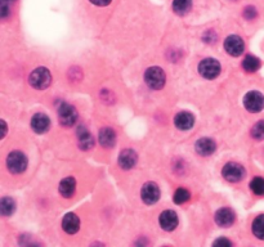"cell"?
I'll return each mask as SVG.
<instances>
[{
	"label": "cell",
	"instance_id": "6da1fadb",
	"mask_svg": "<svg viewBox=\"0 0 264 247\" xmlns=\"http://www.w3.org/2000/svg\"><path fill=\"white\" fill-rule=\"evenodd\" d=\"M29 81H30L33 88L39 89V90H43V89L48 88V86L51 85L52 75L51 72H49L48 68L39 67L31 72Z\"/></svg>",
	"mask_w": 264,
	"mask_h": 247
},
{
	"label": "cell",
	"instance_id": "7a4b0ae2",
	"mask_svg": "<svg viewBox=\"0 0 264 247\" xmlns=\"http://www.w3.org/2000/svg\"><path fill=\"white\" fill-rule=\"evenodd\" d=\"M145 81L146 84L151 89L159 90V89L164 88L165 85V72L162 68L157 67H150L145 73Z\"/></svg>",
	"mask_w": 264,
	"mask_h": 247
},
{
	"label": "cell",
	"instance_id": "3957f363",
	"mask_svg": "<svg viewBox=\"0 0 264 247\" xmlns=\"http://www.w3.org/2000/svg\"><path fill=\"white\" fill-rule=\"evenodd\" d=\"M7 166L12 174H21L27 167L26 156L19 151H13L9 153L8 159H7Z\"/></svg>",
	"mask_w": 264,
	"mask_h": 247
},
{
	"label": "cell",
	"instance_id": "277c9868",
	"mask_svg": "<svg viewBox=\"0 0 264 247\" xmlns=\"http://www.w3.org/2000/svg\"><path fill=\"white\" fill-rule=\"evenodd\" d=\"M199 72L205 79H215L221 73V65L219 62L214 58H206L200 62Z\"/></svg>",
	"mask_w": 264,
	"mask_h": 247
},
{
	"label": "cell",
	"instance_id": "5b68a950",
	"mask_svg": "<svg viewBox=\"0 0 264 247\" xmlns=\"http://www.w3.org/2000/svg\"><path fill=\"white\" fill-rule=\"evenodd\" d=\"M244 105L250 112H260L264 108V97L259 91H249L244 98Z\"/></svg>",
	"mask_w": 264,
	"mask_h": 247
},
{
	"label": "cell",
	"instance_id": "8992f818",
	"mask_svg": "<svg viewBox=\"0 0 264 247\" xmlns=\"http://www.w3.org/2000/svg\"><path fill=\"white\" fill-rule=\"evenodd\" d=\"M222 174H223L224 179L228 180V182L236 183L240 182L244 177H245V169L241 166L240 164H236V162H229L222 170Z\"/></svg>",
	"mask_w": 264,
	"mask_h": 247
},
{
	"label": "cell",
	"instance_id": "52a82bcc",
	"mask_svg": "<svg viewBox=\"0 0 264 247\" xmlns=\"http://www.w3.org/2000/svg\"><path fill=\"white\" fill-rule=\"evenodd\" d=\"M58 118L63 127H71L78 120V112L74 106L68 105V103H62L58 110Z\"/></svg>",
	"mask_w": 264,
	"mask_h": 247
},
{
	"label": "cell",
	"instance_id": "ba28073f",
	"mask_svg": "<svg viewBox=\"0 0 264 247\" xmlns=\"http://www.w3.org/2000/svg\"><path fill=\"white\" fill-rule=\"evenodd\" d=\"M140 196H142V200L145 204L154 205L156 204L160 199V188L157 187L156 183H152V182L146 183V184L142 187Z\"/></svg>",
	"mask_w": 264,
	"mask_h": 247
},
{
	"label": "cell",
	"instance_id": "9c48e42d",
	"mask_svg": "<svg viewBox=\"0 0 264 247\" xmlns=\"http://www.w3.org/2000/svg\"><path fill=\"white\" fill-rule=\"evenodd\" d=\"M224 49L229 56L238 57L243 54L244 49H245V44H244V40L240 36L231 35L224 41Z\"/></svg>",
	"mask_w": 264,
	"mask_h": 247
},
{
	"label": "cell",
	"instance_id": "30bf717a",
	"mask_svg": "<svg viewBox=\"0 0 264 247\" xmlns=\"http://www.w3.org/2000/svg\"><path fill=\"white\" fill-rule=\"evenodd\" d=\"M31 128L38 134H44L51 128V120H49V117L45 113H36L31 118Z\"/></svg>",
	"mask_w": 264,
	"mask_h": 247
},
{
	"label": "cell",
	"instance_id": "8fae6325",
	"mask_svg": "<svg viewBox=\"0 0 264 247\" xmlns=\"http://www.w3.org/2000/svg\"><path fill=\"white\" fill-rule=\"evenodd\" d=\"M160 226H161V228L164 229V231H174L175 228H177V226H178V216H177V214H175L174 211H172V210H165L164 212H161V215H160Z\"/></svg>",
	"mask_w": 264,
	"mask_h": 247
},
{
	"label": "cell",
	"instance_id": "7c38bea8",
	"mask_svg": "<svg viewBox=\"0 0 264 247\" xmlns=\"http://www.w3.org/2000/svg\"><path fill=\"white\" fill-rule=\"evenodd\" d=\"M234 219H236V215L228 207H223V209L218 210L215 212V221L219 227L222 228H228L232 224L234 223Z\"/></svg>",
	"mask_w": 264,
	"mask_h": 247
},
{
	"label": "cell",
	"instance_id": "4fadbf2b",
	"mask_svg": "<svg viewBox=\"0 0 264 247\" xmlns=\"http://www.w3.org/2000/svg\"><path fill=\"white\" fill-rule=\"evenodd\" d=\"M195 148H196V152L199 153L200 156H210L215 151L217 145L215 142L210 138H201L196 142Z\"/></svg>",
	"mask_w": 264,
	"mask_h": 247
},
{
	"label": "cell",
	"instance_id": "5bb4252c",
	"mask_svg": "<svg viewBox=\"0 0 264 247\" xmlns=\"http://www.w3.org/2000/svg\"><path fill=\"white\" fill-rule=\"evenodd\" d=\"M78 140H79V147L84 151H88L90 148H93L94 145V139H93V135L88 132V129L84 127H80L78 129Z\"/></svg>",
	"mask_w": 264,
	"mask_h": 247
},
{
	"label": "cell",
	"instance_id": "9a60e30c",
	"mask_svg": "<svg viewBox=\"0 0 264 247\" xmlns=\"http://www.w3.org/2000/svg\"><path fill=\"white\" fill-rule=\"evenodd\" d=\"M175 127L181 130H188L194 127L195 117L189 112H179L174 118Z\"/></svg>",
	"mask_w": 264,
	"mask_h": 247
},
{
	"label": "cell",
	"instance_id": "2e32d148",
	"mask_svg": "<svg viewBox=\"0 0 264 247\" xmlns=\"http://www.w3.org/2000/svg\"><path fill=\"white\" fill-rule=\"evenodd\" d=\"M137 164V155L133 150H124L119 156V165L125 170H129Z\"/></svg>",
	"mask_w": 264,
	"mask_h": 247
},
{
	"label": "cell",
	"instance_id": "e0dca14e",
	"mask_svg": "<svg viewBox=\"0 0 264 247\" xmlns=\"http://www.w3.org/2000/svg\"><path fill=\"white\" fill-rule=\"evenodd\" d=\"M62 228L66 233L75 234L79 231V228H80V220H79V218L75 214H67L63 218Z\"/></svg>",
	"mask_w": 264,
	"mask_h": 247
},
{
	"label": "cell",
	"instance_id": "ac0fdd59",
	"mask_svg": "<svg viewBox=\"0 0 264 247\" xmlns=\"http://www.w3.org/2000/svg\"><path fill=\"white\" fill-rule=\"evenodd\" d=\"M116 134L111 128H103L100 132V143L102 147L111 148L115 145Z\"/></svg>",
	"mask_w": 264,
	"mask_h": 247
},
{
	"label": "cell",
	"instance_id": "d6986e66",
	"mask_svg": "<svg viewBox=\"0 0 264 247\" xmlns=\"http://www.w3.org/2000/svg\"><path fill=\"white\" fill-rule=\"evenodd\" d=\"M76 188V182L74 178H65L62 182L60 183V193L62 194L65 199H70L74 194Z\"/></svg>",
	"mask_w": 264,
	"mask_h": 247
},
{
	"label": "cell",
	"instance_id": "ffe728a7",
	"mask_svg": "<svg viewBox=\"0 0 264 247\" xmlns=\"http://www.w3.org/2000/svg\"><path fill=\"white\" fill-rule=\"evenodd\" d=\"M16 210V202L11 197H4L0 200V215L2 216H11Z\"/></svg>",
	"mask_w": 264,
	"mask_h": 247
},
{
	"label": "cell",
	"instance_id": "44dd1931",
	"mask_svg": "<svg viewBox=\"0 0 264 247\" xmlns=\"http://www.w3.org/2000/svg\"><path fill=\"white\" fill-rule=\"evenodd\" d=\"M192 7V0H174L173 2V11L178 16H184L189 12Z\"/></svg>",
	"mask_w": 264,
	"mask_h": 247
},
{
	"label": "cell",
	"instance_id": "7402d4cb",
	"mask_svg": "<svg viewBox=\"0 0 264 247\" xmlns=\"http://www.w3.org/2000/svg\"><path fill=\"white\" fill-rule=\"evenodd\" d=\"M243 67L248 72H255L260 67V61L254 56H246L243 62Z\"/></svg>",
	"mask_w": 264,
	"mask_h": 247
},
{
	"label": "cell",
	"instance_id": "603a6c76",
	"mask_svg": "<svg viewBox=\"0 0 264 247\" xmlns=\"http://www.w3.org/2000/svg\"><path fill=\"white\" fill-rule=\"evenodd\" d=\"M253 233L259 239H264V215H260L253 221Z\"/></svg>",
	"mask_w": 264,
	"mask_h": 247
},
{
	"label": "cell",
	"instance_id": "cb8c5ba5",
	"mask_svg": "<svg viewBox=\"0 0 264 247\" xmlns=\"http://www.w3.org/2000/svg\"><path fill=\"white\" fill-rule=\"evenodd\" d=\"M16 0H0V21L8 18L9 14H11L12 4Z\"/></svg>",
	"mask_w": 264,
	"mask_h": 247
},
{
	"label": "cell",
	"instance_id": "d4e9b609",
	"mask_svg": "<svg viewBox=\"0 0 264 247\" xmlns=\"http://www.w3.org/2000/svg\"><path fill=\"white\" fill-rule=\"evenodd\" d=\"M250 188L258 196H264V179L263 178H254L250 183Z\"/></svg>",
	"mask_w": 264,
	"mask_h": 247
},
{
	"label": "cell",
	"instance_id": "484cf974",
	"mask_svg": "<svg viewBox=\"0 0 264 247\" xmlns=\"http://www.w3.org/2000/svg\"><path fill=\"white\" fill-rule=\"evenodd\" d=\"M189 197H191V194H189V192L187 191V189L178 188L174 193V202L177 205H182L184 204V202L188 201Z\"/></svg>",
	"mask_w": 264,
	"mask_h": 247
},
{
	"label": "cell",
	"instance_id": "4316f807",
	"mask_svg": "<svg viewBox=\"0 0 264 247\" xmlns=\"http://www.w3.org/2000/svg\"><path fill=\"white\" fill-rule=\"evenodd\" d=\"M251 135H253V138H255V139L258 140L264 139V120L258 121V122L254 125L253 129H251Z\"/></svg>",
	"mask_w": 264,
	"mask_h": 247
},
{
	"label": "cell",
	"instance_id": "83f0119b",
	"mask_svg": "<svg viewBox=\"0 0 264 247\" xmlns=\"http://www.w3.org/2000/svg\"><path fill=\"white\" fill-rule=\"evenodd\" d=\"M244 16L248 19H254L256 17V9L254 7H248V8H245Z\"/></svg>",
	"mask_w": 264,
	"mask_h": 247
},
{
	"label": "cell",
	"instance_id": "f1b7e54d",
	"mask_svg": "<svg viewBox=\"0 0 264 247\" xmlns=\"http://www.w3.org/2000/svg\"><path fill=\"white\" fill-rule=\"evenodd\" d=\"M7 132H8V127H7V122L3 120H0V139H3L7 135Z\"/></svg>",
	"mask_w": 264,
	"mask_h": 247
},
{
	"label": "cell",
	"instance_id": "f546056e",
	"mask_svg": "<svg viewBox=\"0 0 264 247\" xmlns=\"http://www.w3.org/2000/svg\"><path fill=\"white\" fill-rule=\"evenodd\" d=\"M204 40L206 41V43H214V41L217 40V35L213 31H208V33H205Z\"/></svg>",
	"mask_w": 264,
	"mask_h": 247
},
{
	"label": "cell",
	"instance_id": "4dcf8cb0",
	"mask_svg": "<svg viewBox=\"0 0 264 247\" xmlns=\"http://www.w3.org/2000/svg\"><path fill=\"white\" fill-rule=\"evenodd\" d=\"M214 246H232V243L231 241H228V239L219 238L214 242Z\"/></svg>",
	"mask_w": 264,
	"mask_h": 247
},
{
	"label": "cell",
	"instance_id": "1f68e13d",
	"mask_svg": "<svg viewBox=\"0 0 264 247\" xmlns=\"http://www.w3.org/2000/svg\"><path fill=\"white\" fill-rule=\"evenodd\" d=\"M90 2L98 7H105V6H108V4L111 3V0H90Z\"/></svg>",
	"mask_w": 264,
	"mask_h": 247
}]
</instances>
